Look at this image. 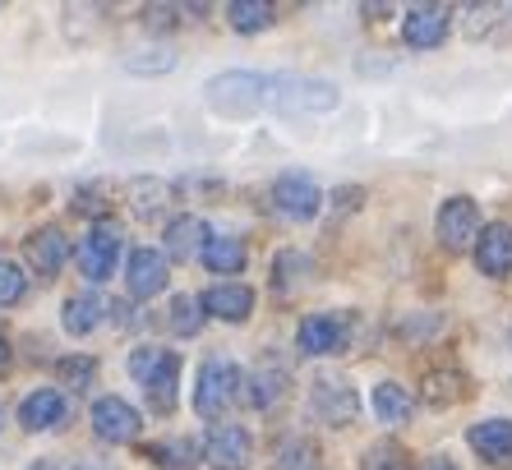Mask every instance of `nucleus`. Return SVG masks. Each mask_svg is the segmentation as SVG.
<instances>
[{"label":"nucleus","instance_id":"obj_14","mask_svg":"<svg viewBox=\"0 0 512 470\" xmlns=\"http://www.w3.org/2000/svg\"><path fill=\"white\" fill-rule=\"evenodd\" d=\"M70 254H74V245L60 226H42V231L28 235V259H33V268L42 272V277H56Z\"/></svg>","mask_w":512,"mask_h":470},{"label":"nucleus","instance_id":"obj_13","mask_svg":"<svg viewBox=\"0 0 512 470\" xmlns=\"http://www.w3.org/2000/svg\"><path fill=\"white\" fill-rule=\"evenodd\" d=\"M402 37H406V47H416V51L439 47L443 37H448V10H443V5H416V10H406Z\"/></svg>","mask_w":512,"mask_h":470},{"label":"nucleus","instance_id":"obj_3","mask_svg":"<svg viewBox=\"0 0 512 470\" xmlns=\"http://www.w3.org/2000/svg\"><path fill=\"white\" fill-rule=\"evenodd\" d=\"M130 374L143 383L153 411H171V406H176V383H180V355L176 351H167V346H134Z\"/></svg>","mask_w":512,"mask_h":470},{"label":"nucleus","instance_id":"obj_32","mask_svg":"<svg viewBox=\"0 0 512 470\" xmlns=\"http://www.w3.org/2000/svg\"><path fill=\"white\" fill-rule=\"evenodd\" d=\"M28 291V277L19 263H5L0 259V305H14V300H24Z\"/></svg>","mask_w":512,"mask_h":470},{"label":"nucleus","instance_id":"obj_17","mask_svg":"<svg viewBox=\"0 0 512 470\" xmlns=\"http://www.w3.org/2000/svg\"><path fill=\"white\" fill-rule=\"evenodd\" d=\"M65 392H56V388H37L33 397H24L19 401V424H24L28 434H42V429H56L60 420H65Z\"/></svg>","mask_w":512,"mask_h":470},{"label":"nucleus","instance_id":"obj_4","mask_svg":"<svg viewBox=\"0 0 512 470\" xmlns=\"http://www.w3.org/2000/svg\"><path fill=\"white\" fill-rule=\"evenodd\" d=\"M240 397V369L231 365L227 355H213L199 365V388H194V411L203 420H222L231 401Z\"/></svg>","mask_w":512,"mask_h":470},{"label":"nucleus","instance_id":"obj_33","mask_svg":"<svg viewBox=\"0 0 512 470\" xmlns=\"http://www.w3.org/2000/svg\"><path fill=\"white\" fill-rule=\"evenodd\" d=\"M56 369H60V378H65V383H74V392L88 388V383H93V374H97V365L88 360V355H70V360H60Z\"/></svg>","mask_w":512,"mask_h":470},{"label":"nucleus","instance_id":"obj_29","mask_svg":"<svg viewBox=\"0 0 512 470\" xmlns=\"http://www.w3.org/2000/svg\"><path fill=\"white\" fill-rule=\"evenodd\" d=\"M171 332H180V337H194V332L203 328V314H199V300L194 295H176L171 300Z\"/></svg>","mask_w":512,"mask_h":470},{"label":"nucleus","instance_id":"obj_21","mask_svg":"<svg viewBox=\"0 0 512 470\" xmlns=\"http://www.w3.org/2000/svg\"><path fill=\"white\" fill-rule=\"evenodd\" d=\"M107 300L102 295H70L65 300V328L74 332V337H88V332L102 323V314H107Z\"/></svg>","mask_w":512,"mask_h":470},{"label":"nucleus","instance_id":"obj_11","mask_svg":"<svg viewBox=\"0 0 512 470\" xmlns=\"http://www.w3.org/2000/svg\"><path fill=\"white\" fill-rule=\"evenodd\" d=\"M93 429L107 443H134L143 429V415L125 397H97L93 401Z\"/></svg>","mask_w":512,"mask_h":470},{"label":"nucleus","instance_id":"obj_34","mask_svg":"<svg viewBox=\"0 0 512 470\" xmlns=\"http://www.w3.org/2000/svg\"><path fill=\"white\" fill-rule=\"evenodd\" d=\"M125 65H130V70H171V65H176V56H171L167 47H157V51H134L130 60H125Z\"/></svg>","mask_w":512,"mask_h":470},{"label":"nucleus","instance_id":"obj_18","mask_svg":"<svg viewBox=\"0 0 512 470\" xmlns=\"http://www.w3.org/2000/svg\"><path fill=\"white\" fill-rule=\"evenodd\" d=\"M199 309H208L213 318H227V323H245L254 309V291L250 286H236V282L208 286V291L199 295Z\"/></svg>","mask_w":512,"mask_h":470},{"label":"nucleus","instance_id":"obj_28","mask_svg":"<svg viewBox=\"0 0 512 470\" xmlns=\"http://www.w3.org/2000/svg\"><path fill=\"white\" fill-rule=\"evenodd\" d=\"M148 457L167 470H194V443L190 438H171V443H153Z\"/></svg>","mask_w":512,"mask_h":470},{"label":"nucleus","instance_id":"obj_31","mask_svg":"<svg viewBox=\"0 0 512 470\" xmlns=\"http://www.w3.org/2000/svg\"><path fill=\"white\" fill-rule=\"evenodd\" d=\"M360 470H411V461H406V452L397 443H379L365 452V466Z\"/></svg>","mask_w":512,"mask_h":470},{"label":"nucleus","instance_id":"obj_36","mask_svg":"<svg viewBox=\"0 0 512 470\" xmlns=\"http://www.w3.org/2000/svg\"><path fill=\"white\" fill-rule=\"evenodd\" d=\"M425 470H457V466H453L448 457H429V461H425Z\"/></svg>","mask_w":512,"mask_h":470},{"label":"nucleus","instance_id":"obj_12","mask_svg":"<svg viewBox=\"0 0 512 470\" xmlns=\"http://www.w3.org/2000/svg\"><path fill=\"white\" fill-rule=\"evenodd\" d=\"M466 443L476 447V457L489 461V466H499V470L512 466V420H480V424H471Z\"/></svg>","mask_w":512,"mask_h":470},{"label":"nucleus","instance_id":"obj_1","mask_svg":"<svg viewBox=\"0 0 512 470\" xmlns=\"http://www.w3.org/2000/svg\"><path fill=\"white\" fill-rule=\"evenodd\" d=\"M342 93L328 79H305V74H268V111L282 116H323L337 111Z\"/></svg>","mask_w":512,"mask_h":470},{"label":"nucleus","instance_id":"obj_23","mask_svg":"<svg viewBox=\"0 0 512 470\" xmlns=\"http://www.w3.org/2000/svg\"><path fill=\"white\" fill-rule=\"evenodd\" d=\"M240 388H250V392H240V397L250 401V406L268 411L273 401H282V392H286V374H282V369H254L250 383L240 378Z\"/></svg>","mask_w":512,"mask_h":470},{"label":"nucleus","instance_id":"obj_7","mask_svg":"<svg viewBox=\"0 0 512 470\" xmlns=\"http://www.w3.org/2000/svg\"><path fill=\"white\" fill-rule=\"evenodd\" d=\"M273 208L282 217H291V222H310V217H319L323 194L305 171H286V176L273 180Z\"/></svg>","mask_w":512,"mask_h":470},{"label":"nucleus","instance_id":"obj_25","mask_svg":"<svg viewBox=\"0 0 512 470\" xmlns=\"http://www.w3.org/2000/svg\"><path fill=\"white\" fill-rule=\"evenodd\" d=\"M130 199H134V212L153 222V217H162V212H167L171 189L162 185V180H134V185H130Z\"/></svg>","mask_w":512,"mask_h":470},{"label":"nucleus","instance_id":"obj_35","mask_svg":"<svg viewBox=\"0 0 512 470\" xmlns=\"http://www.w3.org/2000/svg\"><path fill=\"white\" fill-rule=\"evenodd\" d=\"M466 14H471V24H466V28H471V33H480V28H489V19H494L499 10H494V5H471Z\"/></svg>","mask_w":512,"mask_h":470},{"label":"nucleus","instance_id":"obj_27","mask_svg":"<svg viewBox=\"0 0 512 470\" xmlns=\"http://www.w3.org/2000/svg\"><path fill=\"white\" fill-rule=\"evenodd\" d=\"M462 392H466V383H462V374H453V369L425 378V401L429 406H453V401H462Z\"/></svg>","mask_w":512,"mask_h":470},{"label":"nucleus","instance_id":"obj_24","mask_svg":"<svg viewBox=\"0 0 512 470\" xmlns=\"http://www.w3.org/2000/svg\"><path fill=\"white\" fill-rule=\"evenodd\" d=\"M227 19L236 33H259V28L273 24V5H263V0H231Z\"/></svg>","mask_w":512,"mask_h":470},{"label":"nucleus","instance_id":"obj_22","mask_svg":"<svg viewBox=\"0 0 512 470\" xmlns=\"http://www.w3.org/2000/svg\"><path fill=\"white\" fill-rule=\"evenodd\" d=\"M411 411H416V401H411V392H406L402 383H379V388H374V415H379L383 424H406Z\"/></svg>","mask_w":512,"mask_h":470},{"label":"nucleus","instance_id":"obj_37","mask_svg":"<svg viewBox=\"0 0 512 470\" xmlns=\"http://www.w3.org/2000/svg\"><path fill=\"white\" fill-rule=\"evenodd\" d=\"M5 365H10V341H5V332H0V374H5Z\"/></svg>","mask_w":512,"mask_h":470},{"label":"nucleus","instance_id":"obj_9","mask_svg":"<svg viewBox=\"0 0 512 470\" xmlns=\"http://www.w3.org/2000/svg\"><path fill=\"white\" fill-rule=\"evenodd\" d=\"M296 341L305 355H337V351H346V341H351V318L346 314H310L300 323Z\"/></svg>","mask_w":512,"mask_h":470},{"label":"nucleus","instance_id":"obj_38","mask_svg":"<svg viewBox=\"0 0 512 470\" xmlns=\"http://www.w3.org/2000/svg\"><path fill=\"white\" fill-rule=\"evenodd\" d=\"M74 470H97V466H74Z\"/></svg>","mask_w":512,"mask_h":470},{"label":"nucleus","instance_id":"obj_30","mask_svg":"<svg viewBox=\"0 0 512 470\" xmlns=\"http://www.w3.org/2000/svg\"><path fill=\"white\" fill-rule=\"evenodd\" d=\"M300 272H310V259H305V254H296V249L277 254V263H273V282L282 286V291H291V286L300 282Z\"/></svg>","mask_w":512,"mask_h":470},{"label":"nucleus","instance_id":"obj_6","mask_svg":"<svg viewBox=\"0 0 512 470\" xmlns=\"http://www.w3.org/2000/svg\"><path fill=\"white\" fill-rule=\"evenodd\" d=\"M310 411L319 415L323 424L346 429V424L360 415V397H356V388H351L342 374H319L314 378V388H310Z\"/></svg>","mask_w":512,"mask_h":470},{"label":"nucleus","instance_id":"obj_5","mask_svg":"<svg viewBox=\"0 0 512 470\" xmlns=\"http://www.w3.org/2000/svg\"><path fill=\"white\" fill-rule=\"evenodd\" d=\"M120 249H125V235H120V226L116 222H97L93 231L79 240V268H84V277L88 282H107L111 272H116V263H120Z\"/></svg>","mask_w":512,"mask_h":470},{"label":"nucleus","instance_id":"obj_26","mask_svg":"<svg viewBox=\"0 0 512 470\" xmlns=\"http://www.w3.org/2000/svg\"><path fill=\"white\" fill-rule=\"evenodd\" d=\"M314 466H319V447L310 438H286L273 457V470H314Z\"/></svg>","mask_w":512,"mask_h":470},{"label":"nucleus","instance_id":"obj_19","mask_svg":"<svg viewBox=\"0 0 512 470\" xmlns=\"http://www.w3.org/2000/svg\"><path fill=\"white\" fill-rule=\"evenodd\" d=\"M203 245H208V226H203V217H176V222L167 226V259L190 263V259L203 254Z\"/></svg>","mask_w":512,"mask_h":470},{"label":"nucleus","instance_id":"obj_20","mask_svg":"<svg viewBox=\"0 0 512 470\" xmlns=\"http://www.w3.org/2000/svg\"><path fill=\"white\" fill-rule=\"evenodd\" d=\"M203 268L208 272H222V277H231V272L245 268V245H240L236 235H208V245H203Z\"/></svg>","mask_w":512,"mask_h":470},{"label":"nucleus","instance_id":"obj_15","mask_svg":"<svg viewBox=\"0 0 512 470\" xmlns=\"http://www.w3.org/2000/svg\"><path fill=\"white\" fill-rule=\"evenodd\" d=\"M130 291L139 300H153V295L167 291V254L162 249H134L130 254Z\"/></svg>","mask_w":512,"mask_h":470},{"label":"nucleus","instance_id":"obj_16","mask_svg":"<svg viewBox=\"0 0 512 470\" xmlns=\"http://www.w3.org/2000/svg\"><path fill=\"white\" fill-rule=\"evenodd\" d=\"M476 263L485 277H508L512 272V226L508 222H494L480 231L476 240Z\"/></svg>","mask_w":512,"mask_h":470},{"label":"nucleus","instance_id":"obj_2","mask_svg":"<svg viewBox=\"0 0 512 470\" xmlns=\"http://www.w3.org/2000/svg\"><path fill=\"white\" fill-rule=\"evenodd\" d=\"M203 102L213 106L217 116H254L268 111V74L231 70L203 83Z\"/></svg>","mask_w":512,"mask_h":470},{"label":"nucleus","instance_id":"obj_8","mask_svg":"<svg viewBox=\"0 0 512 470\" xmlns=\"http://www.w3.org/2000/svg\"><path fill=\"white\" fill-rule=\"evenodd\" d=\"M203 457L213 461L217 470H245L254 461V438L240 424H213L203 438Z\"/></svg>","mask_w":512,"mask_h":470},{"label":"nucleus","instance_id":"obj_10","mask_svg":"<svg viewBox=\"0 0 512 470\" xmlns=\"http://www.w3.org/2000/svg\"><path fill=\"white\" fill-rule=\"evenodd\" d=\"M439 240L448 249H471L480 240V208L476 199H466V194H457V199H448L439 208Z\"/></svg>","mask_w":512,"mask_h":470}]
</instances>
